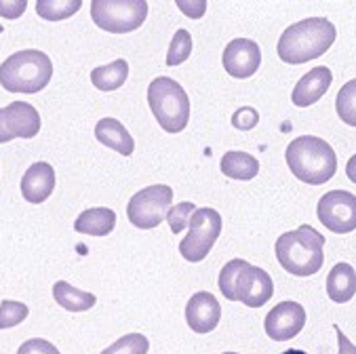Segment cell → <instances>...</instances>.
<instances>
[{
    "label": "cell",
    "instance_id": "obj_23",
    "mask_svg": "<svg viewBox=\"0 0 356 354\" xmlns=\"http://www.w3.org/2000/svg\"><path fill=\"white\" fill-rule=\"evenodd\" d=\"M81 7V0H38L36 13L47 22H61L79 13Z\"/></svg>",
    "mask_w": 356,
    "mask_h": 354
},
{
    "label": "cell",
    "instance_id": "obj_16",
    "mask_svg": "<svg viewBox=\"0 0 356 354\" xmlns=\"http://www.w3.org/2000/svg\"><path fill=\"white\" fill-rule=\"evenodd\" d=\"M331 81H333V74L327 65H318L314 70H310L308 74H304L293 93H291V99L298 108H308V106H314L331 87Z\"/></svg>",
    "mask_w": 356,
    "mask_h": 354
},
{
    "label": "cell",
    "instance_id": "obj_25",
    "mask_svg": "<svg viewBox=\"0 0 356 354\" xmlns=\"http://www.w3.org/2000/svg\"><path fill=\"white\" fill-rule=\"evenodd\" d=\"M150 341L141 333H129L116 339L112 346H108L102 354H148Z\"/></svg>",
    "mask_w": 356,
    "mask_h": 354
},
{
    "label": "cell",
    "instance_id": "obj_5",
    "mask_svg": "<svg viewBox=\"0 0 356 354\" xmlns=\"http://www.w3.org/2000/svg\"><path fill=\"white\" fill-rule=\"evenodd\" d=\"M53 77L51 57L38 49H24L0 65V85L11 93H38Z\"/></svg>",
    "mask_w": 356,
    "mask_h": 354
},
{
    "label": "cell",
    "instance_id": "obj_33",
    "mask_svg": "<svg viewBox=\"0 0 356 354\" xmlns=\"http://www.w3.org/2000/svg\"><path fill=\"white\" fill-rule=\"evenodd\" d=\"M333 329L337 333V344H339V352L337 354H356V346L346 337V333L337 325H333Z\"/></svg>",
    "mask_w": 356,
    "mask_h": 354
},
{
    "label": "cell",
    "instance_id": "obj_18",
    "mask_svg": "<svg viewBox=\"0 0 356 354\" xmlns=\"http://www.w3.org/2000/svg\"><path fill=\"white\" fill-rule=\"evenodd\" d=\"M356 293V272L350 264L339 262L331 268L327 276V296L335 304H346Z\"/></svg>",
    "mask_w": 356,
    "mask_h": 354
},
{
    "label": "cell",
    "instance_id": "obj_27",
    "mask_svg": "<svg viewBox=\"0 0 356 354\" xmlns=\"http://www.w3.org/2000/svg\"><path fill=\"white\" fill-rule=\"evenodd\" d=\"M28 314H30V310L26 304L15 302V300H3V304H0V331L24 323L28 319Z\"/></svg>",
    "mask_w": 356,
    "mask_h": 354
},
{
    "label": "cell",
    "instance_id": "obj_2",
    "mask_svg": "<svg viewBox=\"0 0 356 354\" xmlns=\"http://www.w3.org/2000/svg\"><path fill=\"white\" fill-rule=\"evenodd\" d=\"M289 171L304 184L323 186L337 171V154L325 139L314 135L296 137L284 150Z\"/></svg>",
    "mask_w": 356,
    "mask_h": 354
},
{
    "label": "cell",
    "instance_id": "obj_29",
    "mask_svg": "<svg viewBox=\"0 0 356 354\" xmlns=\"http://www.w3.org/2000/svg\"><path fill=\"white\" fill-rule=\"evenodd\" d=\"M257 122H259V114H257L255 108L245 106V108H238L232 114V127L238 129V131H251V129L257 127Z\"/></svg>",
    "mask_w": 356,
    "mask_h": 354
},
{
    "label": "cell",
    "instance_id": "obj_35",
    "mask_svg": "<svg viewBox=\"0 0 356 354\" xmlns=\"http://www.w3.org/2000/svg\"><path fill=\"white\" fill-rule=\"evenodd\" d=\"M282 354H308V352H304V350H296V348H291V350H284Z\"/></svg>",
    "mask_w": 356,
    "mask_h": 354
},
{
    "label": "cell",
    "instance_id": "obj_34",
    "mask_svg": "<svg viewBox=\"0 0 356 354\" xmlns=\"http://www.w3.org/2000/svg\"><path fill=\"white\" fill-rule=\"evenodd\" d=\"M346 175L352 184H356V154H352L348 159V165H346Z\"/></svg>",
    "mask_w": 356,
    "mask_h": 354
},
{
    "label": "cell",
    "instance_id": "obj_1",
    "mask_svg": "<svg viewBox=\"0 0 356 354\" xmlns=\"http://www.w3.org/2000/svg\"><path fill=\"white\" fill-rule=\"evenodd\" d=\"M337 38L335 26L325 17H308L282 32L276 53L284 63L300 65L325 55Z\"/></svg>",
    "mask_w": 356,
    "mask_h": 354
},
{
    "label": "cell",
    "instance_id": "obj_30",
    "mask_svg": "<svg viewBox=\"0 0 356 354\" xmlns=\"http://www.w3.org/2000/svg\"><path fill=\"white\" fill-rule=\"evenodd\" d=\"M17 354H61L57 350V346H53L49 339H42V337H34V339H28L19 346Z\"/></svg>",
    "mask_w": 356,
    "mask_h": 354
},
{
    "label": "cell",
    "instance_id": "obj_3",
    "mask_svg": "<svg viewBox=\"0 0 356 354\" xmlns=\"http://www.w3.org/2000/svg\"><path fill=\"white\" fill-rule=\"evenodd\" d=\"M220 291L230 302H243L249 308L268 304L274 296L272 276L245 259H230L220 272Z\"/></svg>",
    "mask_w": 356,
    "mask_h": 354
},
{
    "label": "cell",
    "instance_id": "obj_17",
    "mask_svg": "<svg viewBox=\"0 0 356 354\" xmlns=\"http://www.w3.org/2000/svg\"><path fill=\"white\" fill-rule=\"evenodd\" d=\"M95 137L99 144H104L106 148L122 154V156H131L135 150V139L131 137V133L127 131V127L116 120V118H102L95 124Z\"/></svg>",
    "mask_w": 356,
    "mask_h": 354
},
{
    "label": "cell",
    "instance_id": "obj_24",
    "mask_svg": "<svg viewBox=\"0 0 356 354\" xmlns=\"http://www.w3.org/2000/svg\"><path fill=\"white\" fill-rule=\"evenodd\" d=\"M335 110H337V116L350 124V127H356V79L348 81L337 97H335Z\"/></svg>",
    "mask_w": 356,
    "mask_h": 354
},
{
    "label": "cell",
    "instance_id": "obj_31",
    "mask_svg": "<svg viewBox=\"0 0 356 354\" xmlns=\"http://www.w3.org/2000/svg\"><path fill=\"white\" fill-rule=\"evenodd\" d=\"M175 5L190 19H200L207 13V0H177Z\"/></svg>",
    "mask_w": 356,
    "mask_h": 354
},
{
    "label": "cell",
    "instance_id": "obj_19",
    "mask_svg": "<svg viewBox=\"0 0 356 354\" xmlns=\"http://www.w3.org/2000/svg\"><path fill=\"white\" fill-rule=\"evenodd\" d=\"M116 226V214L108 207L87 209L76 218L74 230L87 236H108Z\"/></svg>",
    "mask_w": 356,
    "mask_h": 354
},
{
    "label": "cell",
    "instance_id": "obj_6",
    "mask_svg": "<svg viewBox=\"0 0 356 354\" xmlns=\"http://www.w3.org/2000/svg\"><path fill=\"white\" fill-rule=\"evenodd\" d=\"M148 104L167 133H179L190 120V99L186 89L169 77H159L148 87Z\"/></svg>",
    "mask_w": 356,
    "mask_h": 354
},
{
    "label": "cell",
    "instance_id": "obj_8",
    "mask_svg": "<svg viewBox=\"0 0 356 354\" xmlns=\"http://www.w3.org/2000/svg\"><path fill=\"white\" fill-rule=\"evenodd\" d=\"M188 226L190 232L186 234V239H181L179 253L186 262L196 264L202 262L211 253L213 245L218 243L222 234V216L211 207H200L192 214Z\"/></svg>",
    "mask_w": 356,
    "mask_h": 354
},
{
    "label": "cell",
    "instance_id": "obj_13",
    "mask_svg": "<svg viewBox=\"0 0 356 354\" xmlns=\"http://www.w3.org/2000/svg\"><path fill=\"white\" fill-rule=\"evenodd\" d=\"M224 70L234 79H249L261 65V49L255 40L234 38L224 49Z\"/></svg>",
    "mask_w": 356,
    "mask_h": 354
},
{
    "label": "cell",
    "instance_id": "obj_14",
    "mask_svg": "<svg viewBox=\"0 0 356 354\" xmlns=\"http://www.w3.org/2000/svg\"><path fill=\"white\" fill-rule=\"evenodd\" d=\"M222 319V306L218 298L209 291H198L188 300L186 306V323L194 333H211L220 325Z\"/></svg>",
    "mask_w": 356,
    "mask_h": 354
},
{
    "label": "cell",
    "instance_id": "obj_20",
    "mask_svg": "<svg viewBox=\"0 0 356 354\" xmlns=\"http://www.w3.org/2000/svg\"><path fill=\"white\" fill-rule=\"evenodd\" d=\"M53 298L55 302L67 310V312H87L95 306V296L89 291H81L76 287H72L65 280H57L53 285Z\"/></svg>",
    "mask_w": 356,
    "mask_h": 354
},
{
    "label": "cell",
    "instance_id": "obj_22",
    "mask_svg": "<svg viewBox=\"0 0 356 354\" xmlns=\"http://www.w3.org/2000/svg\"><path fill=\"white\" fill-rule=\"evenodd\" d=\"M222 173L230 179H238V182H249L253 177H257L259 173V161L247 152H226L222 159Z\"/></svg>",
    "mask_w": 356,
    "mask_h": 354
},
{
    "label": "cell",
    "instance_id": "obj_10",
    "mask_svg": "<svg viewBox=\"0 0 356 354\" xmlns=\"http://www.w3.org/2000/svg\"><path fill=\"white\" fill-rule=\"evenodd\" d=\"M318 222L335 232L348 234L356 230V196L348 190H331L316 204Z\"/></svg>",
    "mask_w": 356,
    "mask_h": 354
},
{
    "label": "cell",
    "instance_id": "obj_28",
    "mask_svg": "<svg viewBox=\"0 0 356 354\" xmlns=\"http://www.w3.org/2000/svg\"><path fill=\"white\" fill-rule=\"evenodd\" d=\"M194 211H196V204L194 202H188V200L186 202H179V204H173L169 209L167 222H169V228H171L173 234H179V232H184L188 228L190 218H192Z\"/></svg>",
    "mask_w": 356,
    "mask_h": 354
},
{
    "label": "cell",
    "instance_id": "obj_11",
    "mask_svg": "<svg viewBox=\"0 0 356 354\" xmlns=\"http://www.w3.org/2000/svg\"><path fill=\"white\" fill-rule=\"evenodd\" d=\"M40 131V114L32 104L13 102L7 108H0V144L22 137L32 139Z\"/></svg>",
    "mask_w": 356,
    "mask_h": 354
},
{
    "label": "cell",
    "instance_id": "obj_21",
    "mask_svg": "<svg viewBox=\"0 0 356 354\" xmlns=\"http://www.w3.org/2000/svg\"><path fill=\"white\" fill-rule=\"evenodd\" d=\"M129 79V63L127 59H114L108 65H99L91 70V83L99 91H116Z\"/></svg>",
    "mask_w": 356,
    "mask_h": 354
},
{
    "label": "cell",
    "instance_id": "obj_26",
    "mask_svg": "<svg viewBox=\"0 0 356 354\" xmlns=\"http://www.w3.org/2000/svg\"><path fill=\"white\" fill-rule=\"evenodd\" d=\"M192 55V36L188 30H177L173 34V40L169 45L167 53V65H179Z\"/></svg>",
    "mask_w": 356,
    "mask_h": 354
},
{
    "label": "cell",
    "instance_id": "obj_9",
    "mask_svg": "<svg viewBox=\"0 0 356 354\" xmlns=\"http://www.w3.org/2000/svg\"><path fill=\"white\" fill-rule=\"evenodd\" d=\"M173 202V188L165 184L148 186L131 196L127 204V218L139 230H152L167 220Z\"/></svg>",
    "mask_w": 356,
    "mask_h": 354
},
{
    "label": "cell",
    "instance_id": "obj_15",
    "mask_svg": "<svg viewBox=\"0 0 356 354\" xmlns=\"http://www.w3.org/2000/svg\"><path fill=\"white\" fill-rule=\"evenodd\" d=\"M55 190V169L38 161L28 167V171L22 177V194L30 204H40L44 202Z\"/></svg>",
    "mask_w": 356,
    "mask_h": 354
},
{
    "label": "cell",
    "instance_id": "obj_7",
    "mask_svg": "<svg viewBox=\"0 0 356 354\" xmlns=\"http://www.w3.org/2000/svg\"><path fill=\"white\" fill-rule=\"evenodd\" d=\"M91 17L97 28L112 34H127L144 26L148 17L146 0H93Z\"/></svg>",
    "mask_w": 356,
    "mask_h": 354
},
{
    "label": "cell",
    "instance_id": "obj_36",
    "mask_svg": "<svg viewBox=\"0 0 356 354\" xmlns=\"http://www.w3.org/2000/svg\"><path fill=\"white\" fill-rule=\"evenodd\" d=\"M224 354H238V352H224Z\"/></svg>",
    "mask_w": 356,
    "mask_h": 354
},
{
    "label": "cell",
    "instance_id": "obj_32",
    "mask_svg": "<svg viewBox=\"0 0 356 354\" xmlns=\"http://www.w3.org/2000/svg\"><path fill=\"white\" fill-rule=\"evenodd\" d=\"M28 9L26 0H0V17L5 19H19Z\"/></svg>",
    "mask_w": 356,
    "mask_h": 354
},
{
    "label": "cell",
    "instance_id": "obj_12",
    "mask_svg": "<svg viewBox=\"0 0 356 354\" xmlns=\"http://www.w3.org/2000/svg\"><path fill=\"white\" fill-rule=\"evenodd\" d=\"M304 325H306V310L298 302H280L268 312L264 321L266 335L274 341L293 339L304 329Z\"/></svg>",
    "mask_w": 356,
    "mask_h": 354
},
{
    "label": "cell",
    "instance_id": "obj_37",
    "mask_svg": "<svg viewBox=\"0 0 356 354\" xmlns=\"http://www.w3.org/2000/svg\"><path fill=\"white\" fill-rule=\"evenodd\" d=\"M3 30H5V28H3V26H0V34H3Z\"/></svg>",
    "mask_w": 356,
    "mask_h": 354
},
{
    "label": "cell",
    "instance_id": "obj_4",
    "mask_svg": "<svg viewBox=\"0 0 356 354\" xmlns=\"http://www.w3.org/2000/svg\"><path fill=\"white\" fill-rule=\"evenodd\" d=\"M325 236L304 224L298 230L284 232L276 239V259L293 276H312L325 264Z\"/></svg>",
    "mask_w": 356,
    "mask_h": 354
}]
</instances>
